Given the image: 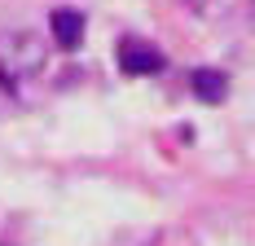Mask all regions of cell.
Returning <instances> with one entry per match:
<instances>
[{"instance_id": "277c9868", "label": "cell", "mask_w": 255, "mask_h": 246, "mask_svg": "<svg viewBox=\"0 0 255 246\" xmlns=\"http://www.w3.org/2000/svg\"><path fill=\"white\" fill-rule=\"evenodd\" d=\"M189 88H194V97H198V101L216 106V101L229 97V75H225V71H211V66H198V71L189 75Z\"/></svg>"}, {"instance_id": "7a4b0ae2", "label": "cell", "mask_w": 255, "mask_h": 246, "mask_svg": "<svg viewBox=\"0 0 255 246\" xmlns=\"http://www.w3.org/2000/svg\"><path fill=\"white\" fill-rule=\"evenodd\" d=\"M119 71L124 75H154L163 71V53L145 40H124L119 44Z\"/></svg>"}, {"instance_id": "5b68a950", "label": "cell", "mask_w": 255, "mask_h": 246, "mask_svg": "<svg viewBox=\"0 0 255 246\" xmlns=\"http://www.w3.org/2000/svg\"><path fill=\"white\" fill-rule=\"evenodd\" d=\"M189 4H194L198 13H207V9H211V0H189Z\"/></svg>"}, {"instance_id": "6da1fadb", "label": "cell", "mask_w": 255, "mask_h": 246, "mask_svg": "<svg viewBox=\"0 0 255 246\" xmlns=\"http://www.w3.org/2000/svg\"><path fill=\"white\" fill-rule=\"evenodd\" d=\"M49 53L44 40L35 31H0V84H13V79H35L44 71Z\"/></svg>"}, {"instance_id": "3957f363", "label": "cell", "mask_w": 255, "mask_h": 246, "mask_svg": "<svg viewBox=\"0 0 255 246\" xmlns=\"http://www.w3.org/2000/svg\"><path fill=\"white\" fill-rule=\"evenodd\" d=\"M49 31H53V44L57 49H75L79 40H84V13L79 9H53Z\"/></svg>"}]
</instances>
